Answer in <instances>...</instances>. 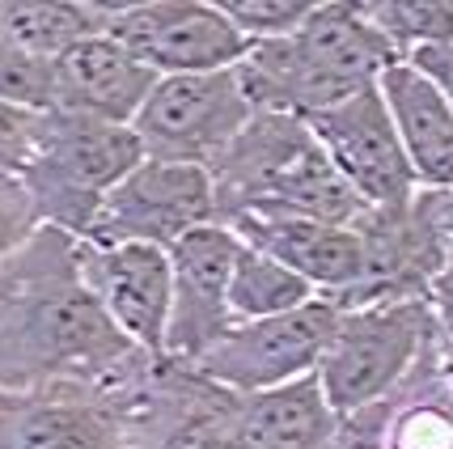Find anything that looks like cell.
<instances>
[{
    "instance_id": "obj_1",
    "label": "cell",
    "mask_w": 453,
    "mask_h": 449,
    "mask_svg": "<svg viewBox=\"0 0 453 449\" xmlns=\"http://www.w3.org/2000/svg\"><path fill=\"white\" fill-rule=\"evenodd\" d=\"M398 59L360 4H318L288 39L255 43L234 73L258 115L310 119L373 89Z\"/></svg>"
},
{
    "instance_id": "obj_2",
    "label": "cell",
    "mask_w": 453,
    "mask_h": 449,
    "mask_svg": "<svg viewBox=\"0 0 453 449\" xmlns=\"http://www.w3.org/2000/svg\"><path fill=\"white\" fill-rule=\"evenodd\" d=\"M140 161H144V144L132 128L56 111L47 115L42 149L21 174V182L35 199L39 221H51L73 234H89L106 196Z\"/></svg>"
},
{
    "instance_id": "obj_3",
    "label": "cell",
    "mask_w": 453,
    "mask_h": 449,
    "mask_svg": "<svg viewBox=\"0 0 453 449\" xmlns=\"http://www.w3.org/2000/svg\"><path fill=\"white\" fill-rule=\"evenodd\" d=\"M255 115L258 111L242 94L234 68L191 73V77H161L149 102L140 106L132 132L144 144V157L212 170Z\"/></svg>"
},
{
    "instance_id": "obj_4",
    "label": "cell",
    "mask_w": 453,
    "mask_h": 449,
    "mask_svg": "<svg viewBox=\"0 0 453 449\" xmlns=\"http://www.w3.org/2000/svg\"><path fill=\"white\" fill-rule=\"evenodd\" d=\"M335 301H310L293 314L263 318V322H237L220 335L196 365L217 386H229L237 394L280 391L288 382H301L322 365L339 331Z\"/></svg>"
},
{
    "instance_id": "obj_5",
    "label": "cell",
    "mask_w": 453,
    "mask_h": 449,
    "mask_svg": "<svg viewBox=\"0 0 453 449\" xmlns=\"http://www.w3.org/2000/svg\"><path fill=\"white\" fill-rule=\"evenodd\" d=\"M428 314L419 301H369L339 318V331L318 365V386L331 411H356L395 386L424 344Z\"/></svg>"
},
{
    "instance_id": "obj_6",
    "label": "cell",
    "mask_w": 453,
    "mask_h": 449,
    "mask_svg": "<svg viewBox=\"0 0 453 449\" xmlns=\"http://www.w3.org/2000/svg\"><path fill=\"white\" fill-rule=\"evenodd\" d=\"M217 221V187L208 166L187 161H157L144 157L132 174L106 196L94 216L89 237L98 246H161L170 251L178 237Z\"/></svg>"
},
{
    "instance_id": "obj_7",
    "label": "cell",
    "mask_w": 453,
    "mask_h": 449,
    "mask_svg": "<svg viewBox=\"0 0 453 449\" xmlns=\"http://www.w3.org/2000/svg\"><path fill=\"white\" fill-rule=\"evenodd\" d=\"M106 35L123 43L140 64L157 77L225 73L250 56L255 43L203 0H157V4H123L111 9Z\"/></svg>"
},
{
    "instance_id": "obj_8",
    "label": "cell",
    "mask_w": 453,
    "mask_h": 449,
    "mask_svg": "<svg viewBox=\"0 0 453 449\" xmlns=\"http://www.w3.org/2000/svg\"><path fill=\"white\" fill-rule=\"evenodd\" d=\"M305 128L314 132L322 153L331 157V166L352 182V191L373 213H407L415 204L419 182H415V170L403 153L398 128L377 85L331 111L310 115Z\"/></svg>"
},
{
    "instance_id": "obj_9",
    "label": "cell",
    "mask_w": 453,
    "mask_h": 449,
    "mask_svg": "<svg viewBox=\"0 0 453 449\" xmlns=\"http://www.w3.org/2000/svg\"><path fill=\"white\" fill-rule=\"evenodd\" d=\"M242 251V237L229 225H199L170 246L174 267V314H170V339L165 352L182 360H199L220 335L237 327L229 314V280Z\"/></svg>"
},
{
    "instance_id": "obj_10",
    "label": "cell",
    "mask_w": 453,
    "mask_h": 449,
    "mask_svg": "<svg viewBox=\"0 0 453 449\" xmlns=\"http://www.w3.org/2000/svg\"><path fill=\"white\" fill-rule=\"evenodd\" d=\"M89 293L98 297L102 314L115 322L119 335L136 339L144 352L165 356L170 339V314H174V267L170 251L127 242V246H102L85 275Z\"/></svg>"
},
{
    "instance_id": "obj_11",
    "label": "cell",
    "mask_w": 453,
    "mask_h": 449,
    "mask_svg": "<svg viewBox=\"0 0 453 449\" xmlns=\"http://www.w3.org/2000/svg\"><path fill=\"white\" fill-rule=\"evenodd\" d=\"M246 246L272 254L276 263L293 267L301 280H310L326 293H352L365 289L369 275V251H365V234L348 229V225H322L310 216H288V213H237L229 225Z\"/></svg>"
},
{
    "instance_id": "obj_12",
    "label": "cell",
    "mask_w": 453,
    "mask_h": 449,
    "mask_svg": "<svg viewBox=\"0 0 453 449\" xmlns=\"http://www.w3.org/2000/svg\"><path fill=\"white\" fill-rule=\"evenodd\" d=\"M157 73L140 64L123 43H115L106 30L94 39L77 43L68 56L56 59V102L59 111L102 123L132 128L140 106L157 89Z\"/></svg>"
},
{
    "instance_id": "obj_13",
    "label": "cell",
    "mask_w": 453,
    "mask_h": 449,
    "mask_svg": "<svg viewBox=\"0 0 453 449\" xmlns=\"http://www.w3.org/2000/svg\"><path fill=\"white\" fill-rule=\"evenodd\" d=\"M377 89L395 119L415 182L428 191H453V102L407 59L386 68Z\"/></svg>"
},
{
    "instance_id": "obj_14",
    "label": "cell",
    "mask_w": 453,
    "mask_h": 449,
    "mask_svg": "<svg viewBox=\"0 0 453 449\" xmlns=\"http://www.w3.org/2000/svg\"><path fill=\"white\" fill-rule=\"evenodd\" d=\"M237 432L246 449H322L331 437V403L318 386V373L280 391L250 394Z\"/></svg>"
},
{
    "instance_id": "obj_15",
    "label": "cell",
    "mask_w": 453,
    "mask_h": 449,
    "mask_svg": "<svg viewBox=\"0 0 453 449\" xmlns=\"http://www.w3.org/2000/svg\"><path fill=\"white\" fill-rule=\"evenodd\" d=\"M106 21H111V9L59 4V0H47V4L42 0H13V4H0V51L56 64L77 43L102 35Z\"/></svg>"
},
{
    "instance_id": "obj_16",
    "label": "cell",
    "mask_w": 453,
    "mask_h": 449,
    "mask_svg": "<svg viewBox=\"0 0 453 449\" xmlns=\"http://www.w3.org/2000/svg\"><path fill=\"white\" fill-rule=\"evenodd\" d=\"M314 301V284L301 280L293 267L276 263L272 254L255 251L242 242L234 263V280H229V314L234 322H263V318H280Z\"/></svg>"
},
{
    "instance_id": "obj_17",
    "label": "cell",
    "mask_w": 453,
    "mask_h": 449,
    "mask_svg": "<svg viewBox=\"0 0 453 449\" xmlns=\"http://www.w3.org/2000/svg\"><path fill=\"white\" fill-rule=\"evenodd\" d=\"M369 21L407 59L419 47L453 43V0H386V4H360Z\"/></svg>"
},
{
    "instance_id": "obj_18",
    "label": "cell",
    "mask_w": 453,
    "mask_h": 449,
    "mask_svg": "<svg viewBox=\"0 0 453 449\" xmlns=\"http://www.w3.org/2000/svg\"><path fill=\"white\" fill-rule=\"evenodd\" d=\"M217 9L250 43H276L305 26L318 0H217Z\"/></svg>"
},
{
    "instance_id": "obj_19",
    "label": "cell",
    "mask_w": 453,
    "mask_h": 449,
    "mask_svg": "<svg viewBox=\"0 0 453 449\" xmlns=\"http://www.w3.org/2000/svg\"><path fill=\"white\" fill-rule=\"evenodd\" d=\"M18 449H106V432L98 420H89L81 411L51 407L21 420Z\"/></svg>"
},
{
    "instance_id": "obj_20",
    "label": "cell",
    "mask_w": 453,
    "mask_h": 449,
    "mask_svg": "<svg viewBox=\"0 0 453 449\" xmlns=\"http://www.w3.org/2000/svg\"><path fill=\"white\" fill-rule=\"evenodd\" d=\"M42 132H47V115L0 102V174H26L42 149Z\"/></svg>"
},
{
    "instance_id": "obj_21",
    "label": "cell",
    "mask_w": 453,
    "mask_h": 449,
    "mask_svg": "<svg viewBox=\"0 0 453 449\" xmlns=\"http://www.w3.org/2000/svg\"><path fill=\"white\" fill-rule=\"evenodd\" d=\"M35 199L26 191V182L21 174H0V259H9V254L18 251L26 234L35 229Z\"/></svg>"
},
{
    "instance_id": "obj_22",
    "label": "cell",
    "mask_w": 453,
    "mask_h": 449,
    "mask_svg": "<svg viewBox=\"0 0 453 449\" xmlns=\"http://www.w3.org/2000/svg\"><path fill=\"white\" fill-rule=\"evenodd\" d=\"M165 449H246L237 424L220 420V415H191L174 429Z\"/></svg>"
},
{
    "instance_id": "obj_23",
    "label": "cell",
    "mask_w": 453,
    "mask_h": 449,
    "mask_svg": "<svg viewBox=\"0 0 453 449\" xmlns=\"http://www.w3.org/2000/svg\"><path fill=\"white\" fill-rule=\"evenodd\" d=\"M407 64L419 68V73H424V77L433 81L436 89L453 102V43H441V47H419V51L407 56Z\"/></svg>"
},
{
    "instance_id": "obj_24",
    "label": "cell",
    "mask_w": 453,
    "mask_h": 449,
    "mask_svg": "<svg viewBox=\"0 0 453 449\" xmlns=\"http://www.w3.org/2000/svg\"><path fill=\"white\" fill-rule=\"evenodd\" d=\"M419 213L428 216V225L441 237V251H445V272L453 284V191H433V196L419 199Z\"/></svg>"
}]
</instances>
